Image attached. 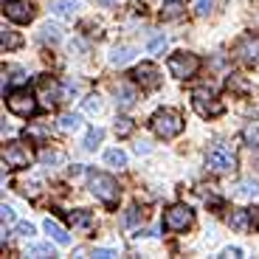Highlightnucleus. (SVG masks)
I'll use <instances>...</instances> for the list:
<instances>
[{
    "label": "nucleus",
    "mask_w": 259,
    "mask_h": 259,
    "mask_svg": "<svg viewBox=\"0 0 259 259\" xmlns=\"http://www.w3.org/2000/svg\"><path fill=\"white\" fill-rule=\"evenodd\" d=\"M237 197H245V200H256L259 197V181L245 178V181L237 183Z\"/></svg>",
    "instance_id": "obj_17"
},
{
    "label": "nucleus",
    "mask_w": 259,
    "mask_h": 259,
    "mask_svg": "<svg viewBox=\"0 0 259 259\" xmlns=\"http://www.w3.org/2000/svg\"><path fill=\"white\" fill-rule=\"evenodd\" d=\"M133 57H136V48H130V46H116V48L110 51V65H118V68H121V65H127Z\"/></svg>",
    "instance_id": "obj_21"
},
{
    "label": "nucleus",
    "mask_w": 259,
    "mask_h": 259,
    "mask_svg": "<svg viewBox=\"0 0 259 259\" xmlns=\"http://www.w3.org/2000/svg\"><path fill=\"white\" fill-rule=\"evenodd\" d=\"M200 71V59L189 51H178L169 57V73L175 79H192L194 73Z\"/></svg>",
    "instance_id": "obj_6"
},
{
    "label": "nucleus",
    "mask_w": 259,
    "mask_h": 259,
    "mask_svg": "<svg viewBox=\"0 0 259 259\" xmlns=\"http://www.w3.org/2000/svg\"><path fill=\"white\" fill-rule=\"evenodd\" d=\"M149 127H152V133L158 138H175L183 133V118L175 110H158L152 116V121H149Z\"/></svg>",
    "instance_id": "obj_2"
},
{
    "label": "nucleus",
    "mask_w": 259,
    "mask_h": 259,
    "mask_svg": "<svg viewBox=\"0 0 259 259\" xmlns=\"http://www.w3.org/2000/svg\"><path fill=\"white\" fill-rule=\"evenodd\" d=\"M71 226L73 228H79V231H91L93 228V214L91 211H71Z\"/></svg>",
    "instance_id": "obj_22"
},
{
    "label": "nucleus",
    "mask_w": 259,
    "mask_h": 259,
    "mask_svg": "<svg viewBox=\"0 0 259 259\" xmlns=\"http://www.w3.org/2000/svg\"><path fill=\"white\" fill-rule=\"evenodd\" d=\"M211 9H214V0H192V12L197 14V17L211 14Z\"/></svg>",
    "instance_id": "obj_30"
},
{
    "label": "nucleus",
    "mask_w": 259,
    "mask_h": 259,
    "mask_svg": "<svg viewBox=\"0 0 259 259\" xmlns=\"http://www.w3.org/2000/svg\"><path fill=\"white\" fill-rule=\"evenodd\" d=\"M138 220H141V211H138L136 206L127 208V214H124V226H133V223H138Z\"/></svg>",
    "instance_id": "obj_36"
},
{
    "label": "nucleus",
    "mask_w": 259,
    "mask_h": 259,
    "mask_svg": "<svg viewBox=\"0 0 259 259\" xmlns=\"http://www.w3.org/2000/svg\"><path fill=\"white\" fill-rule=\"evenodd\" d=\"M73 51H76V57H82V51H84V42H82V39H73V42H71V54Z\"/></svg>",
    "instance_id": "obj_41"
},
{
    "label": "nucleus",
    "mask_w": 259,
    "mask_h": 259,
    "mask_svg": "<svg viewBox=\"0 0 259 259\" xmlns=\"http://www.w3.org/2000/svg\"><path fill=\"white\" fill-rule=\"evenodd\" d=\"M82 107H84V113H91V116H96V113H102V99L96 96V93H91V96L82 102Z\"/></svg>",
    "instance_id": "obj_31"
},
{
    "label": "nucleus",
    "mask_w": 259,
    "mask_h": 259,
    "mask_svg": "<svg viewBox=\"0 0 259 259\" xmlns=\"http://www.w3.org/2000/svg\"><path fill=\"white\" fill-rule=\"evenodd\" d=\"M82 6V0H51V14H57L59 20H73Z\"/></svg>",
    "instance_id": "obj_13"
},
{
    "label": "nucleus",
    "mask_w": 259,
    "mask_h": 259,
    "mask_svg": "<svg viewBox=\"0 0 259 259\" xmlns=\"http://www.w3.org/2000/svg\"><path fill=\"white\" fill-rule=\"evenodd\" d=\"M39 99H42V104L46 107H54L57 102H62V88H59L54 79H48V76H42L39 79Z\"/></svg>",
    "instance_id": "obj_11"
},
{
    "label": "nucleus",
    "mask_w": 259,
    "mask_h": 259,
    "mask_svg": "<svg viewBox=\"0 0 259 259\" xmlns=\"http://www.w3.org/2000/svg\"><path fill=\"white\" fill-rule=\"evenodd\" d=\"M192 107L197 110V116L203 118H214L223 113V102L214 96L211 88H194L192 91Z\"/></svg>",
    "instance_id": "obj_3"
},
{
    "label": "nucleus",
    "mask_w": 259,
    "mask_h": 259,
    "mask_svg": "<svg viewBox=\"0 0 259 259\" xmlns=\"http://www.w3.org/2000/svg\"><path fill=\"white\" fill-rule=\"evenodd\" d=\"M206 166H208V172L226 175V172H234V169H237V158H234V152L220 141V144H214L211 152L206 155Z\"/></svg>",
    "instance_id": "obj_5"
},
{
    "label": "nucleus",
    "mask_w": 259,
    "mask_h": 259,
    "mask_svg": "<svg viewBox=\"0 0 259 259\" xmlns=\"http://www.w3.org/2000/svg\"><path fill=\"white\" fill-rule=\"evenodd\" d=\"M133 79H136L141 88H158V82H161V76H158V68L152 62H141L133 71Z\"/></svg>",
    "instance_id": "obj_12"
},
{
    "label": "nucleus",
    "mask_w": 259,
    "mask_h": 259,
    "mask_svg": "<svg viewBox=\"0 0 259 259\" xmlns=\"http://www.w3.org/2000/svg\"><path fill=\"white\" fill-rule=\"evenodd\" d=\"M186 14V6H183L181 0H166L161 9V20H178Z\"/></svg>",
    "instance_id": "obj_20"
},
{
    "label": "nucleus",
    "mask_w": 259,
    "mask_h": 259,
    "mask_svg": "<svg viewBox=\"0 0 259 259\" xmlns=\"http://www.w3.org/2000/svg\"><path fill=\"white\" fill-rule=\"evenodd\" d=\"M0 220H3V226H12L14 223V208L3 203V206H0Z\"/></svg>",
    "instance_id": "obj_35"
},
{
    "label": "nucleus",
    "mask_w": 259,
    "mask_h": 259,
    "mask_svg": "<svg viewBox=\"0 0 259 259\" xmlns=\"http://www.w3.org/2000/svg\"><path fill=\"white\" fill-rule=\"evenodd\" d=\"M194 220V211L183 203H175V206H169L166 214H163V228L166 231H186Z\"/></svg>",
    "instance_id": "obj_7"
},
{
    "label": "nucleus",
    "mask_w": 259,
    "mask_h": 259,
    "mask_svg": "<svg viewBox=\"0 0 259 259\" xmlns=\"http://www.w3.org/2000/svg\"><path fill=\"white\" fill-rule=\"evenodd\" d=\"M88 186H91V192L96 194L104 206H116L118 203L121 189H118V183L110 175H104V172H88Z\"/></svg>",
    "instance_id": "obj_1"
},
{
    "label": "nucleus",
    "mask_w": 259,
    "mask_h": 259,
    "mask_svg": "<svg viewBox=\"0 0 259 259\" xmlns=\"http://www.w3.org/2000/svg\"><path fill=\"white\" fill-rule=\"evenodd\" d=\"M133 127H136V124H133V118H127V116L116 118V136H118V138L130 136V133H133Z\"/></svg>",
    "instance_id": "obj_32"
},
{
    "label": "nucleus",
    "mask_w": 259,
    "mask_h": 259,
    "mask_svg": "<svg viewBox=\"0 0 259 259\" xmlns=\"http://www.w3.org/2000/svg\"><path fill=\"white\" fill-rule=\"evenodd\" d=\"M93 256H99V259H113V256H118V251H113V248H96V251H93Z\"/></svg>",
    "instance_id": "obj_38"
},
{
    "label": "nucleus",
    "mask_w": 259,
    "mask_h": 259,
    "mask_svg": "<svg viewBox=\"0 0 259 259\" xmlns=\"http://www.w3.org/2000/svg\"><path fill=\"white\" fill-rule=\"evenodd\" d=\"M6 104H9V110L20 118H28V116L37 113V96H34L28 88H14L6 96Z\"/></svg>",
    "instance_id": "obj_4"
},
{
    "label": "nucleus",
    "mask_w": 259,
    "mask_h": 259,
    "mask_svg": "<svg viewBox=\"0 0 259 259\" xmlns=\"http://www.w3.org/2000/svg\"><path fill=\"white\" fill-rule=\"evenodd\" d=\"M149 149H152V147H149V141H138V144H136V152H138V155H147Z\"/></svg>",
    "instance_id": "obj_42"
},
{
    "label": "nucleus",
    "mask_w": 259,
    "mask_h": 259,
    "mask_svg": "<svg viewBox=\"0 0 259 259\" xmlns=\"http://www.w3.org/2000/svg\"><path fill=\"white\" fill-rule=\"evenodd\" d=\"M39 39H42V42H59V39H62V28L57 26V23H46V26L39 28Z\"/></svg>",
    "instance_id": "obj_23"
},
{
    "label": "nucleus",
    "mask_w": 259,
    "mask_h": 259,
    "mask_svg": "<svg viewBox=\"0 0 259 259\" xmlns=\"http://www.w3.org/2000/svg\"><path fill=\"white\" fill-rule=\"evenodd\" d=\"M3 163H6V166H12V169H26L28 163H31V152H28L23 144L12 141L6 149H3Z\"/></svg>",
    "instance_id": "obj_8"
},
{
    "label": "nucleus",
    "mask_w": 259,
    "mask_h": 259,
    "mask_svg": "<svg viewBox=\"0 0 259 259\" xmlns=\"http://www.w3.org/2000/svg\"><path fill=\"white\" fill-rule=\"evenodd\" d=\"M223 256H231V259H240V256H242V248H237V245H234V248H231V245H228V248H226V251H223Z\"/></svg>",
    "instance_id": "obj_40"
},
{
    "label": "nucleus",
    "mask_w": 259,
    "mask_h": 259,
    "mask_svg": "<svg viewBox=\"0 0 259 259\" xmlns=\"http://www.w3.org/2000/svg\"><path fill=\"white\" fill-rule=\"evenodd\" d=\"M28 256H57L51 248V242H34L28 245Z\"/></svg>",
    "instance_id": "obj_28"
},
{
    "label": "nucleus",
    "mask_w": 259,
    "mask_h": 259,
    "mask_svg": "<svg viewBox=\"0 0 259 259\" xmlns=\"http://www.w3.org/2000/svg\"><path fill=\"white\" fill-rule=\"evenodd\" d=\"M26 138L34 141V144H46L48 138H51V127H46V124H28Z\"/></svg>",
    "instance_id": "obj_19"
},
{
    "label": "nucleus",
    "mask_w": 259,
    "mask_h": 259,
    "mask_svg": "<svg viewBox=\"0 0 259 259\" xmlns=\"http://www.w3.org/2000/svg\"><path fill=\"white\" fill-rule=\"evenodd\" d=\"M76 91H79V82H76V79H68V82L62 84V96H65V99H68V96H73Z\"/></svg>",
    "instance_id": "obj_37"
},
{
    "label": "nucleus",
    "mask_w": 259,
    "mask_h": 259,
    "mask_svg": "<svg viewBox=\"0 0 259 259\" xmlns=\"http://www.w3.org/2000/svg\"><path fill=\"white\" fill-rule=\"evenodd\" d=\"M39 161H42V166H59V163L65 161V155L57 152V149H42V152H39Z\"/></svg>",
    "instance_id": "obj_27"
},
{
    "label": "nucleus",
    "mask_w": 259,
    "mask_h": 259,
    "mask_svg": "<svg viewBox=\"0 0 259 259\" xmlns=\"http://www.w3.org/2000/svg\"><path fill=\"white\" fill-rule=\"evenodd\" d=\"M102 138H104V130H102V127H93V130H88V136H84L82 147L88 149V152H93V149L102 144Z\"/></svg>",
    "instance_id": "obj_26"
},
{
    "label": "nucleus",
    "mask_w": 259,
    "mask_h": 259,
    "mask_svg": "<svg viewBox=\"0 0 259 259\" xmlns=\"http://www.w3.org/2000/svg\"><path fill=\"white\" fill-rule=\"evenodd\" d=\"M42 228H46V234H51V240L57 242V245H68V242H71V234L65 231V228L59 226V223H54L51 217H48V220L42 223Z\"/></svg>",
    "instance_id": "obj_16"
},
{
    "label": "nucleus",
    "mask_w": 259,
    "mask_h": 259,
    "mask_svg": "<svg viewBox=\"0 0 259 259\" xmlns=\"http://www.w3.org/2000/svg\"><path fill=\"white\" fill-rule=\"evenodd\" d=\"M245 141L251 144V147H253V144H259V121H251L245 127Z\"/></svg>",
    "instance_id": "obj_33"
},
{
    "label": "nucleus",
    "mask_w": 259,
    "mask_h": 259,
    "mask_svg": "<svg viewBox=\"0 0 259 259\" xmlns=\"http://www.w3.org/2000/svg\"><path fill=\"white\" fill-rule=\"evenodd\" d=\"M234 54H237L242 62H256V59H259V37H253V34H245V37L237 42Z\"/></svg>",
    "instance_id": "obj_10"
},
{
    "label": "nucleus",
    "mask_w": 259,
    "mask_h": 259,
    "mask_svg": "<svg viewBox=\"0 0 259 259\" xmlns=\"http://www.w3.org/2000/svg\"><path fill=\"white\" fill-rule=\"evenodd\" d=\"M99 3H104V6H113V3H118V0H99Z\"/></svg>",
    "instance_id": "obj_44"
},
{
    "label": "nucleus",
    "mask_w": 259,
    "mask_h": 259,
    "mask_svg": "<svg viewBox=\"0 0 259 259\" xmlns=\"http://www.w3.org/2000/svg\"><path fill=\"white\" fill-rule=\"evenodd\" d=\"M57 127L62 130V133H76V130H82V116H79V113H62Z\"/></svg>",
    "instance_id": "obj_18"
},
{
    "label": "nucleus",
    "mask_w": 259,
    "mask_h": 259,
    "mask_svg": "<svg viewBox=\"0 0 259 259\" xmlns=\"http://www.w3.org/2000/svg\"><path fill=\"white\" fill-rule=\"evenodd\" d=\"M104 163L113 166V169H124L127 166V155H124L121 149H107V152H104Z\"/></svg>",
    "instance_id": "obj_25"
},
{
    "label": "nucleus",
    "mask_w": 259,
    "mask_h": 259,
    "mask_svg": "<svg viewBox=\"0 0 259 259\" xmlns=\"http://www.w3.org/2000/svg\"><path fill=\"white\" fill-rule=\"evenodd\" d=\"M228 226H231L234 231H251V211L234 208V211L228 214Z\"/></svg>",
    "instance_id": "obj_14"
},
{
    "label": "nucleus",
    "mask_w": 259,
    "mask_h": 259,
    "mask_svg": "<svg viewBox=\"0 0 259 259\" xmlns=\"http://www.w3.org/2000/svg\"><path fill=\"white\" fill-rule=\"evenodd\" d=\"M20 42L23 39L17 37V31L3 26V31H0V46H3V51H14V48H20Z\"/></svg>",
    "instance_id": "obj_24"
},
{
    "label": "nucleus",
    "mask_w": 259,
    "mask_h": 259,
    "mask_svg": "<svg viewBox=\"0 0 259 259\" xmlns=\"http://www.w3.org/2000/svg\"><path fill=\"white\" fill-rule=\"evenodd\" d=\"M136 88L133 84H118L116 88V104L121 107V110H130L133 104H136Z\"/></svg>",
    "instance_id": "obj_15"
},
{
    "label": "nucleus",
    "mask_w": 259,
    "mask_h": 259,
    "mask_svg": "<svg viewBox=\"0 0 259 259\" xmlns=\"http://www.w3.org/2000/svg\"><path fill=\"white\" fill-rule=\"evenodd\" d=\"M251 228H259V208L251 211Z\"/></svg>",
    "instance_id": "obj_43"
},
{
    "label": "nucleus",
    "mask_w": 259,
    "mask_h": 259,
    "mask_svg": "<svg viewBox=\"0 0 259 259\" xmlns=\"http://www.w3.org/2000/svg\"><path fill=\"white\" fill-rule=\"evenodd\" d=\"M166 46H169L166 34H155V37L149 39V54H163V51H166Z\"/></svg>",
    "instance_id": "obj_29"
},
{
    "label": "nucleus",
    "mask_w": 259,
    "mask_h": 259,
    "mask_svg": "<svg viewBox=\"0 0 259 259\" xmlns=\"http://www.w3.org/2000/svg\"><path fill=\"white\" fill-rule=\"evenodd\" d=\"M20 192L26 194V197H37V194H39V183L37 181H23V183H20Z\"/></svg>",
    "instance_id": "obj_34"
},
{
    "label": "nucleus",
    "mask_w": 259,
    "mask_h": 259,
    "mask_svg": "<svg viewBox=\"0 0 259 259\" xmlns=\"http://www.w3.org/2000/svg\"><path fill=\"white\" fill-rule=\"evenodd\" d=\"M17 234L20 237H34V226L31 223H17Z\"/></svg>",
    "instance_id": "obj_39"
},
{
    "label": "nucleus",
    "mask_w": 259,
    "mask_h": 259,
    "mask_svg": "<svg viewBox=\"0 0 259 259\" xmlns=\"http://www.w3.org/2000/svg\"><path fill=\"white\" fill-rule=\"evenodd\" d=\"M3 12H6L9 20L14 23H28L34 17V9L28 0H3Z\"/></svg>",
    "instance_id": "obj_9"
}]
</instances>
